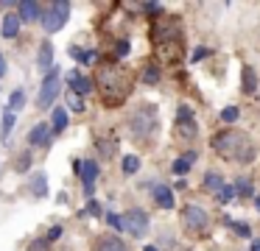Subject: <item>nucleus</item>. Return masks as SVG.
<instances>
[{
    "instance_id": "1",
    "label": "nucleus",
    "mask_w": 260,
    "mask_h": 251,
    "mask_svg": "<svg viewBox=\"0 0 260 251\" xmlns=\"http://www.w3.org/2000/svg\"><path fill=\"white\" fill-rule=\"evenodd\" d=\"M98 87H101V95H104V103L115 106L129 95L132 89V73L123 70L118 64H104L98 70Z\"/></svg>"
},
{
    "instance_id": "2",
    "label": "nucleus",
    "mask_w": 260,
    "mask_h": 251,
    "mask_svg": "<svg viewBox=\"0 0 260 251\" xmlns=\"http://www.w3.org/2000/svg\"><path fill=\"white\" fill-rule=\"evenodd\" d=\"M213 148L218 151L221 156H226V159H241V162H249L252 159V148H249V139L243 137V134L238 131H221L218 137L213 139Z\"/></svg>"
},
{
    "instance_id": "3",
    "label": "nucleus",
    "mask_w": 260,
    "mask_h": 251,
    "mask_svg": "<svg viewBox=\"0 0 260 251\" xmlns=\"http://www.w3.org/2000/svg\"><path fill=\"white\" fill-rule=\"evenodd\" d=\"M132 131H135V139L140 142H148L157 131V109L154 106H140V109L132 115Z\"/></svg>"
},
{
    "instance_id": "4",
    "label": "nucleus",
    "mask_w": 260,
    "mask_h": 251,
    "mask_svg": "<svg viewBox=\"0 0 260 251\" xmlns=\"http://www.w3.org/2000/svg\"><path fill=\"white\" fill-rule=\"evenodd\" d=\"M182 39V25L176 17H159L154 22V42L157 45H179Z\"/></svg>"
},
{
    "instance_id": "5",
    "label": "nucleus",
    "mask_w": 260,
    "mask_h": 251,
    "mask_svg": "<svg viewBox=\"0 0 260 251\" xmlns=\"http://www.w3.org/2000/svg\"><path fill=\"white\" fill-rule=\"evenodd\" d=\"M70 17V3H64V0H56V3L48 6V11L42 14V28H45L48 33H56L64 28V22H68Z\"/></svg>"
},
{
    "instance_id": "6",
    "label": "nucleus",
    "mask_w": 260,
    "mask_h": 251,
    "mask_svg": "<svg viewBox=\"0 0 260 251\" xmlns=\"http://www.w3.org/2000/svg\"><path fill=\"white\" fill-rule=\"evenodd\" d=\"M182 221H185V229H190L193 234L207 232V226H210V215L202 206H185L182 209Z\"/></svg>"
},
{
    "instance_id": "7",
    "label": "nucleus",
    "mask_w": 260,
    "mask_h": 251,
    "mask_svg": "<svg viewBox=\"0 0 260 251\" xmlns=\"http://www.w3.org/2000/svg\"><path fill=\"white\" fill-rule=\"evenodd\" d=\"M56 95H59V73L51 70V73L45 76V81H42V87H40V95H37V106H40V109H48V106L56 100Z\"/></svg>"
},
{
    "instance_id": "8",
    "label": "nucleus",
    "mask_w": 260,
    "mask_h": 251,
    "mask_svg": "<svg viewBox=\"0 0 260 251\" xmlns=\"http://www.w3.org/2000/svg\"><path fill=\"white\" fill-rule=\"evenodd\" d=\"M123 221H126L129 234H135V237H143V234L148 232V215L143 209H129L123 215Z\"/></svg>"
},
{
    "instance_id": "9",
    "label": "nucleus",
    "mask_w": 260,
    "mask_h": 251,
    "mask_svg": "<svg viewBox=\"0 0 260 251\" xmlns=\"http://www.w3.org/2000/svg\"><path fill=\"white\" fill-rule=\"evenodd\" d=\"M76 170L81 173V184H84V193L90 195L92 193V184L98 178V165L92 159H84V162H76Z\"/></svg>"
},
{
    "instance_id": "10",
    "label": "nucleus",
    "mask_w": 260,
    "mask_h": 251,
    "mask_svg": "<svg viewBox=\"0 0 260 251\" xmlns=\"http://www.w3.org/2000/svg\"><path fill=\"white\" fill-rule=\"evenodd\" d=\"M17 11H20V20H23V22H37L42 17V9H40L37 0H20Z\"/></svg>"
},
{
    "instance_id": "11",
    "label": "nucleus",
    "mask_w": 260,
    "mask_h": 251,
    "mask_svg": "<svg viewBox=\"0 0 260 251\" xmlns=\"http://www.w3.org/2000/svg\"><path fill=\"white\" fill-rule=\"evenodd\" d=\"M51 131H53L51 126H45V123H37V126L31 128V134H28V142H31V145H45L48 139H51Z\"/></svg>"
},
{
    "instance_id": "12",
    "label": "nucleus",
    "mask_w": 260,
    "mask_h": 251,
    "mask_svg": "<svg viewBox=\"0 0 260 251\" xmlns=\"http://www.w3.org/2000/svg\"><path fill=\"white\" fill-rule=\"evenodd\" d=\"M68 81H70V87H73L76 95H87V92L92 89V81H90L87 76H81V73H70Z\"/></svg>"
},
{
    "instance_id": "13",
    "label": "nucleus",
    "mask_w": 260,
    "mask_h": 251,
    "mask_svg": "<svg viewBox=\"0 0 260 251\" xmlns=\"http://www.w3.org/2000/svg\"><path fill=\"white\" fill-rule=\"evenodd\" d=\"M37 64H40V70H53V45L51 42H42L40 48V56H37Z\"/></svg>"
},
{
    "instance_id": "14",
    "label": "nucleus",
    "mask_w": 260,
    "mask_h": 251,
    "mask_svg": "<svg viewBox=\"0 0 260 251\" xmlns=\"http://www.w3.org/2000/svg\"><path fill=\"white\" fill-rule=\"evenodd\" d=\"M154 201H157L162 209H171V206H174V193H171V187L157 184V187H154Z\"/></svg>"
},
{
    "instance_id": "15",
    "label": "nucleus",
    "mask_w": 260,
    "mask_h": 251,
    "mask_svg": "<svg viewBox=\"0 0 260 251\" xmlns=\"http://www.w3.org/2000/svg\"><path fill=\"white\" fill-rule=\"evenodd\" d=\"M98 251H129V245L120 237H101L98 240Z\"/></svg>"
},
{
    "instance_id": "16",
    "label": "nucleus",
    "mask_w": 260,
    "mask_h": 251,
    "mask_svg": "<svg viewBox=\"0 0 260 251\" xmlns=\"http://www.w3.org/2000/svg\"><path fill=\"white\" fill-rule=\"evenodd\" d=\"M20 22H23V20H20L17 14H9L6 20H3V37H6V39L17 37V33H20Z\"/></svg>"
},
{
    "instance_id": "17",
    "label": "nucleus",
    "mask_w": 260,
    "mask_h": 251,
    "mask_svg": "<svg viewBox=\"0 0 260 251\" xmlns=\"http://www.w3.org/2000/svg\"><path fill=\"white\" fill-rule=\"evenodd\" d=\"M68 128V109H53V134H59V131H64Z\"/></svg>"
},
{
    "instance_id": "18",
    "label": "nucleus",
    "mask_w": 260,
    "mask_h": 251,
    "mask_svg": "<svg viewBox=\"0 0 260 251\" xmlns=\"http://www.w3.org/2000/svg\"><path fill=\"white\" fill-rule=\"evenodd\" d=\"M204 190H215V193H221V190H224V178H221L218 173H207V176H204Z\"/></svg>"
},
{
    "instance_id": "19",
    "label": "nucleus",
    "mask_w": 260,
    "mask_h": 251,
    "mask_svg": "<svg viewBox=\"0 0 260 251\" xmlns=\"http://www.w3.org/2000/svg\"><path fill=\"white\" fill-rule=\"evenodd\" d=\"M23 103H25V92H23V89H14L12 98H9V112H20V109H23Z\"/></svg>"
},
{
    "instance_id": "20",
    "label": "nucleus",
    "mask_w": 260,
    "mask_h": 251,
    "mask_svg": "<svg viewBox=\"0 0 260 251\" xmlns=\"http://www.w3.org/2000/svg\"><path fill=\"white\" fill-rule=\"evenodd\" d=\"M12 128H14V112H9V109H6V115H3V131H0V139H3V142L9 139Z\"/></svg>"
},
{
    "instance_id": "21",
    "label": "nucleus",
    "mask_w": 260,
    "mask_h": 251,
    "mask_svg": "<svg viewBox=\"0 0 260 251\" xmlns=\"http://www.w3.org/2000/svg\"><path fill=\"white\" fill-rule=\"evenodd\" d=\"M137 170H140V159H137L135 154L123 156V173L126 176H132V173H137Z\"/></svg>"
},
{
    "instance_id": "22",
    "label": "nucleus",
    "mask_w": 260,
    "mask_h": 251,
    "mask_svg": "<svg viewBox=\"0 0 260 251\" xmlns=\"http://www.w3.org/2000/svg\"><path fill=\"white\" fill-rule=\"evenodd\" d=\"M68 109H73V112H84V98H81V95H76L73 89L68 92Z\"/></svg>"
},
{
    "instance_id": "23",
    "label": "nucleus",
    "mask_w": 260,
    "mask_h": 251,
    "mask_svg": "<svg viewBox=\"0 0 260 251\" xmlns=\"http://www.w3.org/2000/svg\"><path fill=\"white\" fill-rule=\"evenodd\" d=\"M179 134H182V137H187V139H193V137H196V123H193V120H179Z\"/></svg>"
},
{
    "instance_id": "24",
    "label": "nucleus",
    "mask_w": 260,
    "mask_h": 251,
    "mask_svg": "<svg viewBox=\"0 0 260 251\" xmlns=\"http://www.w3.org/2000/svg\"><path fill=\"white\" fill-rule=\"evenodd\" d=\"M31 190H34L40 198L48 193V182H45V176H42V173H40V176H34V182H31Z\"/></svg>"
},
{
    "instance_id": "25",
    "label": "nucleus",
    "mask_w": 260,
    "mask_h": 251,
    "mask_svg": "<svg viewBox=\"0 0 260 251\" xmlns=\"http://www.w3.org/2000/svg\"><path fill=\"white\" fill-rule=\"evenodd\" d=\"M254 84H257L254 73L249 70V67H243V92H254Z\"/></svg>"
},
{
    "instance_id": "26",
    "label": "nucleus",
    "mask_w": 260,
    "mask_h": 251,
    "mask_svg": "<svg viewBox=\"0 0 260 251\" xmlns=\"http://www.w3.org/2000/svg\"><path fill=\"white\" fill-rule=\"evenodd\" d=\"M235 195H238V190L232 187V184H224V190L218 193V201H221V204H226V201H232Z\"/></svg>"
},
{
    "instance_id": "27",
    "label": "nucleus",
    "mask_w": 260,
    "mask_h": 251,
    "mask_svg": "<svg viewBox=\"0 0 260 251\" xmlns=\"http://www.w3.org/2000/svg\"><path fill=\"white\" fill-rule=\"evenodd\" d=\"M107 223H109L112 229H118V232H120V229H126V221H123L120 215H115V212H109V215H107Z\"/></svg>"
},
{
    "instance_id": "28",
    "label": "nucleus",
    "mask_w": 260,
    "mask_h": 251,
    "mask_svg": "<svg viewBox=\"0 0 260 251\" xmlns=\"http://www.w3.org/2000/svg\"><path fill=\"white\" fill-rule=\"evenodd\" d=\"M221 120H224V123H235L238 120V106H226V109L221 112Z\"/></svg>"
},
{
    "instance_id": "29",
    "label": "nucleus",
    "mask_w": 260,
    "mask_h": 251,
    "mask_svg": "<svg viewBox=\"0 0 260 251\" xmlns=\"http://www.w3.org/2000/svg\"><path fill=\"white\" fill-rule=\"evenodd\" d=\"M235 190L241 195H252V182H249V178H241V182L235 184Z\"/></svg>"
},
{
    "instance_id": "30",
    "label": "nucleus",
    "mask_w": 260,
    "mask_h": 251,
    "mask_svg": "<svg viewBox=\"0 0 260 251\" xmlns=\"http://www.w3.org/2000/svg\"><path fill=\"white\" fill-rule=\"evenodd\" d=\"M187 167H190V162H187L185 156L174 162V173H176V176H182V173H187Z\"/></svg>"
},
{
    "instance_id": "31",
    "label": "nucleus",
    "mask_w": 260,
    "mask_h": 251,
    "mask_svg": "<svg viewBox=\"0 0 260 251\" xmlns=\"http://www.w3.org/2000/svg\"><path fill=\"white\" fill-rule=\"evenodd\" d=\"M226 223H230V226L235 229L241 237H249V226H246V223H238V221H226Z\"/></svg>"
},
{
    "instance_id": "32",
    "label": "nucleus",
    "mask_w": 260,
    "mask_h": 251,
    "mask_svg": "<svg viewBox=\"0 0 260 251\" xmlns=\"http://www.w3.org/2000/svg\"><path fill=\"white\" fill-rule=\"evenodd\" d=\"M143 78H146L148 84H154V81H157V78H159V70H157V67L151 64V67H148V70H146V76H143Z\"/></svg>"
},
{
    "instance_id": "33",
    "label": "nucleus",
    "mask_w": 260,
    "mask_h": 251,
    "mask_svg": "<svg viewBox=\"0 0 260 251\" xmlns=\"http://www.w3.org/2000/svg\"><path fill=\"white\" fill-rule=\"evenodd\" d=\"M115 53H118V56H126V53H129V42H126V39H120V45L115 48Z\"/></svg>"
},
{
    "instance_id": "34",
    "label": "nucleus",
    "mask_w": 260,
    "mask_h": 251,
    "mask_svg": "<svg viewBox=\"0 0 260 251\" xmlns=\"http://www.w3.org/2000/svg\"><path fill=\"white\" fill-rule=\"evenodd\" d=\"M207 53H210L207 48H196V50H193V61H202V59H204V56H207Z\"/></svg>"
},
{
    "instance_id": "35",
    "label": "nucleus",
    "mask_w": 260,
    "mask_h": 251,
    "mask_svg": "<svg viewBox=\"0 0 260 251\" xmlns=\"http://www.w3.org/2000/svg\"><path fill=\"white\" fill-rule=\"evenodd\" d=\"M143 9L151 11V14H159V11H162V6H159V3H143Z\"/></svg>"
},
{
    "instance_id": "36",
    "label": "nucleus",
    "mask_w": 260,
    "mask_h": 251,
    "mask_svg": "<svg viewBox=\"0 0 260 251\" xmlns=\"http://www.w3.org/2000/svg\"><path fill=\"white\" fill-rule=\"evenodd\" d=\"M28 165H31V156H28V154H25V156H23V159H20V162H17V170H25V167H28Z\"/></svg>"
},
{
    "instance_id": "37",
    "label": "nucleus",
    "mask_w": 260,
    "mask_h": 251,
    "mask_svg": "<svg viewBox=\"0 0 260 251\" xmlns=\"http://www.w3.org/2000/svg\"><path fill=\"white\" fill-rule=\"evenodd\" d=\"M59 234H62V226H53L51 232H48V240H56Z\"/></svg>"
},
{
    "instance_id": "38",
    "label": "nucleus",
    "mask_w": 260,
    "mask_h": 251,
    "mask_svg": "<svg viewBox=\"0 0 260 251\" xmlns=\"http://www.w3.org/2000/svg\"><path fill=\"white\" fill-rule=\"evenodd\" d=\"M48 248V240H37L34 243V251H45Z\"/></svg>"
},
{
    "instance_id": "39",
    "label": "nucleus",
    "mask_w": 260,
    "mask_h": 251,
    "mask_svg": "<svg viewBox=\"0 0 260 251\" xmlns=\"http://www.w3.org/2000/svg\"><path fill=\"white\" fill-rule=\"evenodd\" d=\"M6 76V59H3V53H0V78Z\"/></svg>"
},
{
    "instance_id": "40",
    "label": "nucleus",
    "mask_w": 260,
    "mask_h": 251,
    "mask_svg": "<svg viewBox=\"0 0 260 251\" xmlns=\"http://www.w3.org/2000/svg\"><path fill=\"white\" fill-rule=\"evenodd\" d=\"M87 209H90V212H92V215H98V212H101V206H98V204H95V201H90V206H87Z\"/></svg>"
},
{
    "instance_id": "41",
    "label": "nucleus",
    "mask_w": 260,
    "mask_h": 251,
    "mask_svg": "<svg viewBox=\"0 0 260 251\" xmlns=\"http://www.w3.org/2000/svg\"><path fill=\"white\" fill-rule=\"evenodd\" d=\"M252 251H260V240H252Z\"/></svg>"
},
{
    "instance_id": "42",
    "label": "nucleus",
    "mask_w": 260,
    "mask_h": 251,
    "mask_svg": "<svg viewBox=\"0 0 260 251\" xmlns=\"http://www.w3.org/2000/svg\"><path fill=\"white\" fill-rule=\"evenodd\" d=\"M146 251H157V248H154V245H146Z\"/></svg>"
},
{
    "instance_id": "43",
    "label": "nucleus",
    "mask_w": 260,
    "mask_h": 251,
    "mask_svg": "<svg viewBox=\"0 0 260 251\" xmlns=\"http://www.w3.org/2000/svg\"><path fill=\"white\" fill-rule=\"evenodd\" d=\"M254 204H257V209H260V195H257V201H254Z\"/></svg>"
}]
</instances>
